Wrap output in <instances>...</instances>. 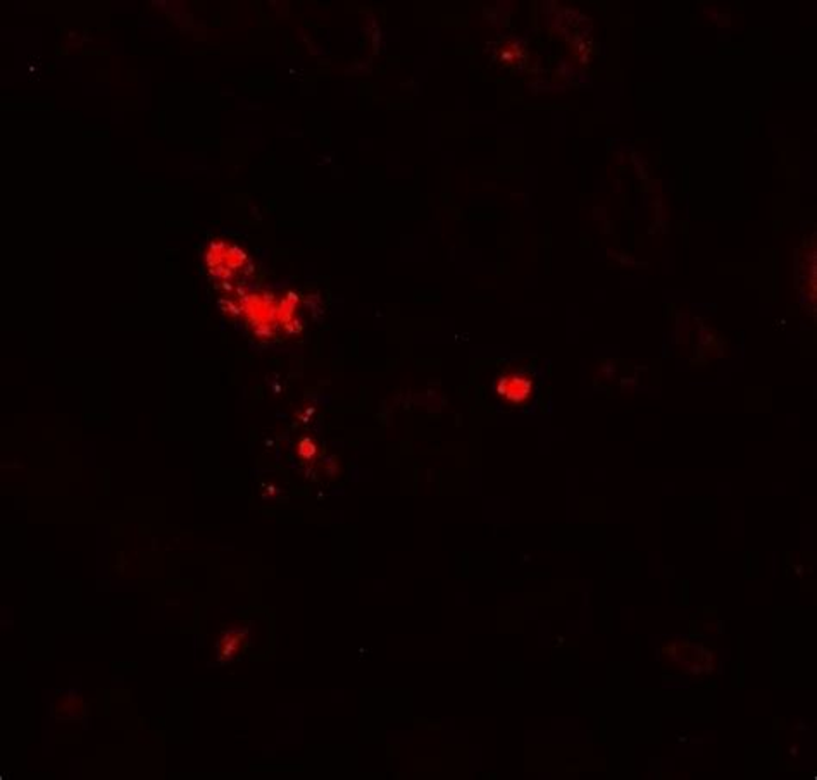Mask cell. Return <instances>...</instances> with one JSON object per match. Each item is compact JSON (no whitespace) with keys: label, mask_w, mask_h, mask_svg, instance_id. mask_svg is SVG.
Returning <instances> with one entry per match:
<instances>
[{"label":"cell","mask_w":817,"mask_h":780,"mask_svg":"<svg viewBox=\"0 0 817 780\" xmlns=\"http://www.w3.org/2000/svg\"><path fill=\"white\" fill-rule=\"evenodd\" d=\"M531 391V382L523 379V377H506L500 384V393L511 401H524L528 398Z\"/></svg>","instance_id":"6da1fadb"}]
</instances>
